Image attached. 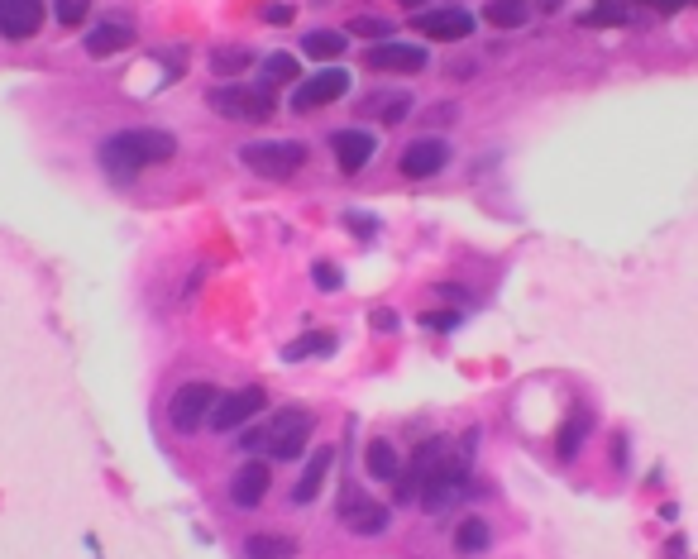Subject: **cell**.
Returning a JSON list of instances; mask_svg holds the SVG:
<instances>
[{"label": "cell", "mask_w": 698, "mask_h": 559, "mask_svg": "<svg viewBox=\"0 0 698 559\" xmlns=\"http://www.w3.org/2000/svg\"><path fill=\"white\" fill-rule=\"evenodd\" d=\"M177 153V139L168 129H120L101 144V168L110 177H134L144 168H158Z\"/></svg>", "instance_id": "obj_1"}, {"label": "cell", "mask_w": 698, "mask_h": 559, "mask_svg": "<svg viewBox=\"0 0 698 559\" xmlns=\"http://www.w3.org/2000/svg\"><path fill=\"white\" fill-rule=\"evenodd\" d=\"M464 483H469V445H464V454L445 450L436 459V469L426 473V483L416 488L421 512H426V516H445L459 502V497H464Z\"/></svg>", "instance_id": "obj_2"}, {"label": "cell", "mask_w": 698, "mask_h": 559, "mask_svg": "<svg viewBox=\"0 0 698 559\" xmlns=\"http://www.w3.org/2000/svg\"><path fill=\"white\" fill-rule=\"evenodd\" d=\"M211 110L220 120H249V125H263L278 115V101L268 86H240V82H225L211 91Z\"/></svg>", "instance_id": "obj_3"}, {"label": "cell", "mask_w": 698, "mask_h": 559, "mask_svg": "<svg viewBox=\"0 0 698 559\" xmlns=\"http://www.w3.org/2000/svg\"><path fill=\"white\" fill-rule=\"evenodd\" d=\"M240 163L249 172H259L268 182H287L292 172L306 168V144L302 139H273V144H244Z\"/></svg>", "instance_id": "obj_4"}, {"label": "cell", "mask_w": 698, "mask_h": 559, "mask_svg": "<svg viewBox=\"0 0 698 559\" xmlns=\"http://www.w3.org/2000/svg\"><path fill=\"white\" fill-rule=\"evenodd\" d=\"M263 407H268V392L249 383V387H240V392H230V397H216V407H211V416H206V426L220 430V435H235L240 426L259 421Z\"/></svg>", "instance_id": "obj_5"}, {"label": "cell", "mask_w": 698, "mask_h": 559, "mask_svg": "<svg viewBox=\"0 0 698 559\" xmlns=\"http://www.w3.org/2000/svg\"><path fill=\"white\" fill-rule=\"evenodd\" d=\"M216 383H182L173 392V402H168V426L177 430V435H197L201 421L211 416V407H216Z\"/></svg>", "instance_id": "obj_6"}, {"label": "cell", "mask_w": 698, "mask_h": 559, "mask_svg": "<svg viewBox=\"0 0 698 559\" xmlns=\"http://www.w3.org/2000/svg\"><path fill=\"white\" fill-rule=\"evenodd\" d=\"M306 440H311V416L302 407L283 411L278 421H268V440H263V454L268 459H278V464H292V459H302Z\"/></svg>", "instance_id": "obj_7"}, {"label": "cell", "mask_w": 698, "mask_h": 559, "mask_svg": "<svg viewBox=\"0 0 698 559\" xmlns=\"http://www.w3.org/2000/svg\"><path fill=\"white\" fill-rule=\"evenodd\" d=\"M345 91H349V72H345V67H321L316 77L297 82V91H292V101H287V106L297 110V115H311V110L340 101Z\"/></svg>", "instance_id": "obj_8"}, {"label": "cell", "mask_w": 698, "mask_h": 559, "mask_svg": "<svg viewBox=\"0 0 698 559\" xmlns=\"http://www.w3.org/2000/svg\"><path fill=\"white\" fill-rule=\"evenodd\" d=\"M426 63H431V58H426V48L402 43V39H383V43H373L369 53H364V67H373V72H393V77H416Z\"/></svg>", "instance_id": "obj_9"}, {"label": "cell", "mask_w": 698, "mask_h": 559, "mask_svg": "<svg viewBox=\"0 0 698 559\" xmlns=\"http://www.w3.org/2000/svg\"><path fill=\"white\" fill-rule=\"evenodd\" d=\"M445 163H450V144L426 134V139H412V144L402 149V158H397V172H402V177H412V182H426V177H436Z\"/></svg>", "instance_id": "obj_10"}, {"label": "cell", "mask_w": 698, "mask_h": 559, "mask_svg": "<svg viewBox=\"0 0 698 559\" xmlns=\"http://www.w3.org/2000/svg\"><path fill=\"white\" fill-rule=\"evenodd\" d=\"M44 29V0H0V39L24 43Z\"/></svg>", "instance_id": "obj_11"}, {"label": "cell", "mask_w": 698, "mask_h": 559, "mask_svg": "<svg viewBox=\"0 0 698 559\" xmlns=\"http://www.w3.org/2000/svg\"><path fill=\"white\" fill-rule=\"evenodd\" d=\"M268 488H273V464H268V459H249V464H240V473L230 478V502H235L240 512H249V507H259L263 497H268Z\"/></svg>", "instance_id": "obj_12"}, {"label": "cell", "mask_w": 698, "mask_h": 559, "mask_svg": "<svg viewBox=\"0 0 698 559\" xmlns=\"http://www.w3.org/2000/svg\"><path fill=\"white\" fill-rule=\"evenodd\" d=\"M330 149H335V163H340V172H364L369 168V158L378 153V139H373L369 129H335L330 134Z\"/></svg>", "instance_id": "obj_13"}, {"label": "cell", "mask_w": 698, "mask_h": 559, "mask_svg": "<svg viewBox=\"0 0 698 559\" xmlns=\"http://www.w3.org/2000/svg\"><path fill=\"white\" fill-rule=\"evenodd\" d=\"M340 516H345V526L354 531V536H383V531H388V521H393V512H388L383 502H369V497L354 493V488L345 493Z\"/></svg>", "instance_id": "obj_14"}, {"label": "cell", "mask_w": 698, "mask_h": 559, "mask_svg": "<svg viewBox=\"0 0 698 559\" xmlns=\"http://www.w3.org/2000/svg\"><path fill=\"white\" fill-rule=\"evenodd\" d=\"M445 450H450L445 440H426V445L412 454V469H397V497H393V502H416V488L426 483V473L436 469V459Z\"/></svg>", "instance_id": "obj_15"}, {"label": "cell", "mask_w": 698, "mask_h": 559, "mask_svg": "<svg viewBox=\"0 0 698 559\" xmlns=\"http://www.w3.org/2000/svg\"><path fill=\"white\" fill-rule=\"evenodd\" d=\"M416 29L436 43H459V39L474 34V15H469V10H431V15L416 20Z\"/></svg>", "instance_id": "obj_16"}, {"label": "cell", "mask_w": 698, "mask_h": 559, "mask_svg": "<svg viewBox=\"0 0 698 559\" xmlns=\"http://www.w3.org/2000/svg\"><path fill=\"white\" fill-rule=\"evenodd\" d=\"M330 469H335V450H316V459H306V469H302V478L292 483V502L297 507H306V502H316V493L326 488V478H330Z\"/></svg>", "instance_id": "obj_17"}, {"label": "cell", "mask_w": 698, "mask_h": 559, "mask_svg": "<svg viewBox=\"0 0 698 559\" xmlns=\"http://www.w3.org/2000/svg\"><path fill=\"white\" fill-rule=\"evenodd\" d=\"M82 43H87L91 58H115V53H125L134 43V29L125 20H101Z\"/></svg>", "instance_id": "obj_18"}, {"label": "cell", "mask_w": 698, "mask_h": 559, "mask_svg": "<svg viewBox=\"0 0 698 559\" xmlns=\"http://www.w3.org/2000/svg\"><path fill=\"white\" fill-rule=\"evenodd\" d=\"M297 555V540L283 531H254L244 540V559H292Z\"/></svg>", "instance_id": "obj_19"}, {"label": "cell", "mask_w": 698, "mask_h": 559, "mask_svg": "<svg viewBox=\"0 0 698 559\" xmlns=\"http://www.w3.org/2000/svg\"><path fill=\"white\" fill-rule=\"evenodd\" d=\"M488 545H493V531H488V521H483V516L459 521V531H455V550H459V555L479 559V555H488Z\"/></svg>", "instance_id": "obj_20"}, {"label": "cell", "mask_w": 698, "mask_h": 559, "mask_svg": "<svg viewBox=\"0 0 698 559\" xmlns=\"http://www.w3.org/2000/svg\"><path fill=\"white\" fill-rule=\"evenodd\" d=\"M369 478H378V483H393L397 469H402V459H397V445L388 440V435H378V440H369Z\"/></svg>", "instance_id": "obj_21"}, {"label": "cell", "mask_w": 698, "mask_h": 559, "mask_svg": "<svg viewBox=\"0 0 698 559\" xmlns=\"http://www.w3.org/2000/svg\"><path fill=\"white\" fill-rule=\"evenodd\" d=\"M349 39L340 29H316V34H306L302 39V53L306 58H316V63H335V58H345Z\"/></svg>", "instance_id": "obj_22"}, {"label": "cell", "mask_w": 698, "mask_h": 559, "mask_svg": "<svg viewBox=\"0 0 698 559\" xmlns=\"http://www.w3.org/2000/svg\"><path fill=\"white\" fill-rule=\"evenodd\" d=\"M249 63H254V53H249V48H240V43H225V48H216V53H211V72H216V77H225V82L244 77V72H249Z\"/></svg>", "instance_id": "obj_23"}, {"label": "cell", "mask_w": 698, "mask_h": 559, "mask_svg": "<svg viewBox=\"0 0 698 559\" xmlns=\"http://www.w3.org/2000/svg\"><path fill=\"white\" fill-rule=\"evenodd\" d=\"M589 411H569L565 430H560V440H555V450H560V459H574L579 454V445H584V435H589Z\"/></svg>", "instance_id": "obj_24"}, {"label": "cell", "mask_w": 698, "mask_h": 559, "mask_svg": "<svg viewBox=\"0 0 698 559\" xmlns=\"http://www.w3.org/2000/svg\"><path fill=\"white\" fill-rule=\"evenodd\" d=\"M488 24H498V29H522L531 20V10H526V0H488Z\"/></svg>", "instance_id": "obj_25"}, {"label": "cell", "mask_w": 698, "mask_h": 559, "mask_svg": "<svg viewBox=\"0 0 698 559\" xmlns=\"http://www.w3.org/2000/svg\"><path fill=\"white\" fill-rule=\"evenodd\" d=\"M364 110H378V120L383 125H397V120H407V110H412V91H393V96H373Z\"/></svg>", "instance_id": "obj_26"}, {"label": "cell", "mask_w": 698, "mask_h": 559, "mask_svg": "<svg viewBox=\"0 0 698 559\" xmlns=\"http://www.w3.org/2000/svg\"><path fill=\"white\" fill-rule=\"evenodd\" d=\"M335 349V335L330 330H321V335H302V340H292L283 349V359L287 364H297V359H311V354H330Z\"/></svg>", "instance_id": "obj_27"}, {"label": "cell", "mask_w": 698, "mask_h": 559, "mask_svg": "<svg viewBox=\"0 0 698 559\" xmlns=\"http://www.w3.org/2000/svg\"><path fill=\"white\" fill-rule=\"evenodd\" d=\"M283 82H297V58L292 53H273L263 63V86H283Z\"/></svg>", "instance_id": "obj_28"}, {"label": "cell", "mask_w": 698, "mask_h": 559, "mask_svg": "<svg viewBox=\"0 0 698 559\" xmlns=\"http://www.w3.org/2000/svg\"><path fill=\"white\" fill-rule=\"evenodd\" d=\"M349 34H354V39H397V29L388 20H373V15H354V20H349Z\"/></svg>", "instance_id": "obj_29"}, {"label": "cell", "mask_w": 698, "mask_h": 559, "mask_svg": "<svg viewBox=\"0 0 698 559\" xmlns=\"http://www.w3.org/2000/svg\"><path fill=\"white\" fill-rule=\"evenodd\" d=\"M87 10H91V0H53V15H58L63 29H77V24L87 20Z\"/></svg>", "instance_id": "obj_30"}, {"label": "cell", "mask_w": 698, "mask_h": 559, "mask_svg": "<svg viewBox=\"0 0 698 559\" xmlns=\"http://www.w3.org/2000/svg\"><path fill=\"white\" fill-rule=\"evenodd\" d=\"M311 282H316L321 292H340V287H345V278H340L335 263H316V268H311Z\"/></svg>", "instance_id": "obj_31"}, {"label": "cell", "mask_w": 698, "mask_h": 559, "mask_svg": "<svg viewBox=\"0 0 698 559\" xmlns=\"http://www.w3.org/2000/svg\"><path fill=\"white\" fill-rule=\"evenodd\" d=\"M584 24H627V5H598L584 15Z\"/></svg>", "instance_id": "obj_32"}, {"label": "cell", "mask_w": 698, "mask_h": 559, "mask_svg": "<svg viewBox=\"0 0 698 559\" xmlns=\"http://www.w3.org/2000/svg\"><path fill=\"white\" fill-rule=\"evenodd\" d=\"M235 435H240V450H263V440H268V426H254V421H249V426H240Z\"/></svg>", "instance_id": "obj_33"}, {"label": "cell", "mask_w": 698, "mask_h": 559, "mask_svg": "<svg viewBox=\"0 0 698 559\" xmlns=\"http://www.w3.org/2000/svg\"><path fill=\"white\" fill-rule=\"evenodd\" d=\"M421 325H426V330H455L459 316H445V311H421Z\"/></svg>", "instance_id": "obj_34"}, {"label": "cell", "mask_w": 698, "mask_h": 559, "mask_svg": "<svg viewBox=\"0 0 698 559\" xmlns=\"http://www.w3.org/2000/svg\"><path fill=\"white\" fill-rule=\"evenodd\" d=\"M345 225H349V230H359L364 239L378 230V220H373V215H359V211H349V215H345Z\"/></svg>", "instance_id": "obj_35"}, {"label": "cell", "mask_w": 698, "mask_h": 559, "mask_svg": "<svg viewBox=\"0 0 698 559\" xmlns=\"http://www.w3.org/2000/svg\"><path fill=\"white\" fill-rule=\"evenodd\" d=\"M369 325H373V330H383V335H388V330H397V311H388V306H378V311H373V316H369Z\"/></svg>", "instance_id": "obj_36"}, {"label": "cell", "mask_w": 698, "mask_h": 559, "mask_svg": "<svg viewBox=\"0 0 698 559\" xmlns=\"http://www.w3.org/2000/svg\"><path fill=\"white\" fill-rule=\"evenodd\" d=\"M263 20H268V24H287V20H292V5H268V10H263Z\"/></svg>", "instance_id": "obj_37"}, {"label": "cell", "mask_w": 698, "mask_h": 559, "mask_svg": "<svg viewBox=\"0 0 698 559\" xmlns=\"http://www.w3.org/2000/svg\"><path fill=\"white\" fill-rule=\"evenodd\" d=\"M641 5H651V10H660V15H675V10H684L689 0H641Z\"/></svg>", "instance_id": "obj_38"}, {"label": "cell", "mask_w": 698, "mask_h": 559, "mask_svg": "<svg viewBox=\"0 0 698 559\" xmlns=\"http://www.w3.org/2000/svg\"><path fill=\"white\" fill-rule=\"evenodd\" d=\"M402 5H407V10H421V5H426V0H402Z\"/></svg>", "instance_id": "obj_39"}, {"label": "cell", "mask_w": 698, "mask_h": 559, "mask_svg": "<svg viewBox=\"0 0 698 559\" xmlns=\"http://www.w3.org/2000/svg\"><path fill=\"white\" fill-rule=\"evenodd\" d=\"M541 5H546V10H555V5H560V0H541Z\"/></svg>", "instance_id": "obj_40"}]
</instances>
